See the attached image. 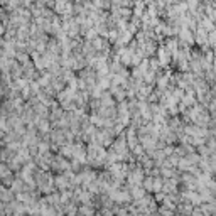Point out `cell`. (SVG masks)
<instances>
[{"mask_svg":"<svg viewBox=\"0 0 216 216\" xmlns=\"http://www.w3.org/2000/svg\"><path fill=\"white\" fill-rule=\"evenodd\" d=\"M159 63L162 66H167V63H169V52H167V49H165V47L159 49Z\"/></svg>","mask_w":216,"mask_h":216,"instance_id":"cell-1","label":"cell"},{"mask_svg":"<svg viewBox=\"0 0 216 216\" xmlns=\"http://www.w3.org/2000/svg\"><path fill=\"white\" fill-rule=\"evenodd\" d=\"M132 196H134L135 199H140L144 196V191L140 188H137V186H132Z\"/></svg>","mask_w":216,"mask_h":216,"instance_id":"cell-2","label":"cell"}]
</instances>
